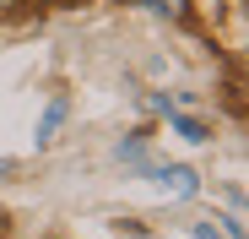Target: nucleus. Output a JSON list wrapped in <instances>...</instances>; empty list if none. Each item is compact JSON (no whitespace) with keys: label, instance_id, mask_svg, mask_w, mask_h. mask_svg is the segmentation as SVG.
<instances>
[{"label":"nucleus","instance_id":"423d86ee","mask_svg":"<svg viewBox=\"0 0 249 239\" xmlns=\"http://www.w3.org/2000/svg\"><path fill=\"white\" fill-rule=\"evenodd\" d=\"M54 6H76V0H54Z\"/></svg>","mask_w":249,"mask_h":239},{"label":"nucleus","instance_id":"39448f33","mask_svg":"<svg viewBox=\"0 0 249 239\" xmlns=\"http://www.w3.org/2000/svg\"><path fill=\"white\" fill-rule=\"evenodd\" d=\"M11 6H17V0H0V11H11Z\"/></svg>","mask_w":249,"mask_h":239},{"label":"nucleus","instance_id":"20e7f679","mask_svg":"<svg viewBox=\"0 0 249 239\" xmlns=\"http://www.w3.org/2000/svg\"><path fill=\"white\" fill-rule=\"evenodd\" d=\"M195 239H222V234H217L212 223H200V228H195Z\"/></svg>","mask_w":249,"mask_h":239},{"label":"nucleus","instance_id":"f03ea898","mask_svg":"<svg viewBox=\"0 0 249 239\" xmlns=\"http://www.w3.org/2000/svg\"><path fill=\"white\" fill-rule=\"evenodd\" d=\"M60 120H65V98H54V103H49V114H44V125H38V141H49Z\"/></svg>","mask_w":249,"mask_h":239},{"label":"nucleus","instance_id":"f257e3e1","mask_svg":"<svg viewBox=\"0 0 249 239\" xmlns=\"http://www.w3.org/2000/svg\"><path fill=\"white\" fill-rule=\"evenodd\" d=\"M162 190L168 196H195V169H162Z\"/></svg>","mask_w":249,"mask_h":239},{"label":"nucleus","instance_id":"7ed1b4c3","mask_svg":"<svg viewBox=\"0 0 249 239\" xmlns=\"http://www.w3.org/2000/svg\"><path fill=\"white\" fill-rule=\"evenodd\" d=\"M146 6H152L157 17H174V22L184 17V0H146Z\"/></svg>","mask_w":249,"mask_h":239}]
</instances>
